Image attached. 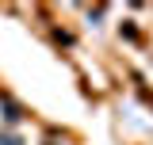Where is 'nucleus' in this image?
<instances>
[{"instance_id":"obj_1","label":"nucleus","mask_w":153,"mask_h":145,"mask_svg":"<svg viewBox=\"0 0 153 145\" xmlns=\"http://www.w3.org/2000/svg\"><path fill=\"white\" fill-rule=\"evenodd\" d=\"M0 145H23L19 138H0Z\"/></svg>"}]
</instances>
